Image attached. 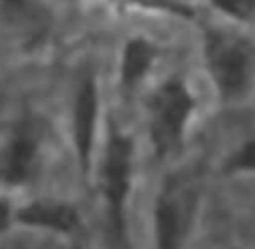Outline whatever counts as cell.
Wrapping results in <instances>:
<instances>
[{"label": "cell", "mask_w": 255, "mask_h": 249, "mask_svg": "<svg viewBox=\"0 0 255 249\" xmlns=\"http://www.w3.org/2000/svg\"><path fill=\"white\" fill-rule=\"evenodd\" d=\"M14 213H16V211H12L10 203L0 197V233L10 227V221L14 219Z\"/></svg>", "instance_id": "obj_12"}, {"label": "cell", "mask_w": 255, "mask_h": 249, "mask_svg": "<svg viewBox=\"0 0 255 249\" xmlns=\"http://www.w3.org/2000/svg\"><path fill=\"white\" fill-rule=\"evenodd\" d=\"M14 219L20 225L50 233L72 235L80 229V213L74 205L54 199H38L16 209Z\"/></svg>", "instance_id": "obj_7"}, {"label": "cell", "mask_w": 255, "mask_h": 249, "mask_svg": "<svg viewBox=\"0 0 255 249\" xmlns=\"http://www.w3.org/2000/svg\"><path fill=\"white\" fill-rule=\"evenodd\" d=\"M213 4L233 18H249L255 14V0H213Z\"/></svg>", "instance_id": "obj_10"}, {"label": "cell", "mask_w": 255, "mask_h": 249, "mask_svg": "<svg viewBox=\"0 0 255 249\" xmlns=\"http://www.w3.org/2000/svg\"><path fill=\"white\" fill-rule=\"evenodd\" d=\"M187 213L189 203L185 199V193L169 185L155 203L153 213V233H155V249H179L185 225H187Z\"/></svg>", "instance_id": "obj_6"}, {"label": "cell", "mask_w": 255, "mask_h": 249, "mask_svg": "<svg viewBox=\"0 0 255 249\" xmlns=\"http://www.w3.org/2000/svg\"><path fill=\"white\" fill-rule=\"evenodd\" d=\"M0 4L6 6L8 10H20V8H24L26 0H0Z\"/></svg>", "instance_id": "obj_13"}, {"label": "cell", "mask_w": 255, "mask_h": 249, "mask_svg": "<svg viewBox=\"0 0 255 249\" xmlns=\"http://www.w3.org/2000/svg\"><path fill=\"white\" fill-rule=\"evenodd\" d=\"M137 4L149 6V8H157L163 12H171V14H179V16H191V10L179 2V0H135Z\"/></svg>", "instance_id": "obj_11"}, {"label": "cell", "mask_w": 255, "mask_h": 249, "mask_svg": "<svg viewBox=\"0 0 255 249\" xmlns=\"http://www.w3.org/2000/svg\"><path fill=\"white\" fill-rule=\"evenodd\" d=\"M193 108V94L183 82H165L155 92L149 116V139L157 157H165L181 147Z\"/></svg>", "instance_id": "obj_2"}, {"label": "cell", "mask_w": 255, "mask_h": 249, "mask_svg": "<svg viewBox=\"0 0 255 249\" xmlns=\"http://www.w3.org/2000/svg\"><path fill=\"white\" fill-rule=\"evenodd\" d=\"M207 58L213 82L225 98L239 96L249 80V54L233 40L213 36L207 44Z\"/></svg>", "instance_id": "obj_5"}, {"label": "cell", "mask_w": 255, "mask_h": 249, "mask_svg": "<svg viewBox=\"0 0 255 249\" xmlns=\"http://www.w3.org/2000/svg\"><path fill=\"white\" fill-rule=\"evenodd\" d=\"M133 177V143L120 131L110 129L100 167L102 193L106 197L108 219L120 249H128V199Z\"/></svg>", "instance_id": "obj_1"}, {"label": "cell", "mask_w": 255, "mask_h": 249, "mask_svg": "<svg viewBox=\"0 0 255 249\" xmlns=\"http://www.w3.org/2000/svg\"><path fill=\"white\" fill-rule=\"evenodd\" d=\"M42 143V129L34 120H22L10 133L0 159V177L10 185L26 183L36 167Z\"/></svg>", "instance_id": "obj_4"}, {"label": "cell", "mask_w": 255, "mask_h": 249, "mask_svg": "<svg viewBox=\"0 0 255 249\" xmlns=\"http://www.w3.org/2000/svg\"><path fill=\"white\" fill-rule=\"evenodd\" d=\"M98 118H100V96H98L96 80L84 78L76 90L74 116H72V139L82 175H88L92 169L96 139H98Z\"/></svg>", "instance_id": "obj_3"}, {"label": "cell", "mask_w": 255, "mask_h": 249, "mask_svg": "<svg viewBox=\"0 0 255 249\" xmlns=\"http://www.w3.org/2000/svg\"><path fill=\"white\" fill-rule=\"evenodd\" d=\"M223 173H255V139L245 141L225 159Z\"/></svg>", "instance_id": "obj_9"}, {"label": "cell", "mask_w": 255, "mask_h": 249, "mask_svg": "<svg viewBox=\"0 0 255 249\" xmlns=\"http://www.w3.org/2000/svg\"><path fill=\"white\" fill-rule=\"evenodd\" d=\"M153 64V46L143 38H133L126 44L120 64V78L124 86H135Z\"/></svg>", "instance_id": "obj_8"}]
</instances>
